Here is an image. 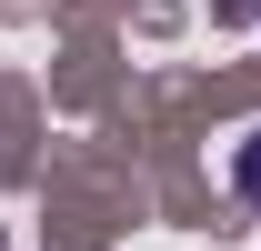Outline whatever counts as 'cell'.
<instances>
[{
	"mask_svg": "<svg viewBox=\"0 0 261 251\" xmlns=\"http://www.w3.org/2000/svg\"><path fill=\"white\" fill-rule=\"evenodd\" d=\"M231 191L261 211V131H241V141H231Z\"/></svg>",
	"mask_w": 261,
	"mask_h": 251,
	"instance_id": "1",
	"label": "cell"
}]
</instances>
